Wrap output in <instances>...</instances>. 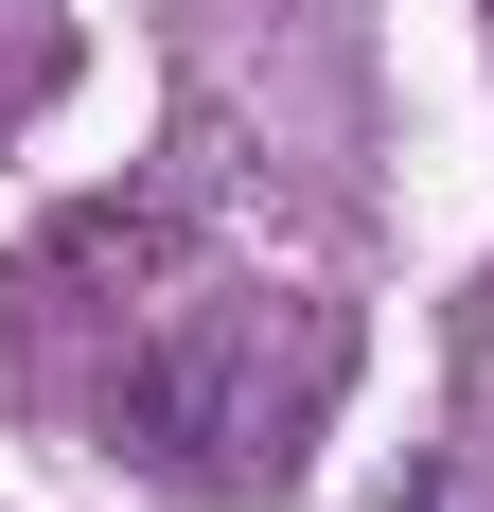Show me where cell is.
<instances>
[{"mask_svg":"<svg viewBox=\"0 0 494 512\" xmlns=\"http://www.w3.org/2000/svg\"><path fill=\"white\" fill-rule=\"evenodd\" d=\"M336 389V336H300L265 371V301H159L106 371V424H124V460L177 477V495H265L300 460V424Z\"/></svg>","mask_w":494,"mask_h":512,"instance_id":"obj_1","label":"cell"}]
</instances>
